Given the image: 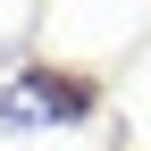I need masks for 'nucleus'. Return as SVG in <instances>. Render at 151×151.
I'll return each mask as SVG.
<instances>
[]
</instances>
